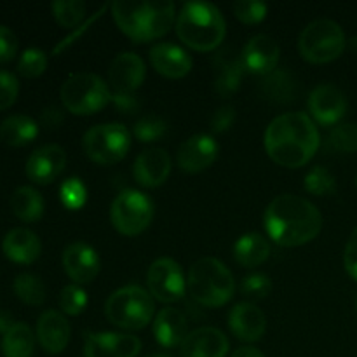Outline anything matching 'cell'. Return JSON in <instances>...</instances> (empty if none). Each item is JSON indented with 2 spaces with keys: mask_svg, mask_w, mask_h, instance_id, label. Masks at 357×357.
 <instances>
[{
  "mask_svg": "<svg viewBox=\"0 0 357 357\" xmlns=\"http://www.w3.org/2000/svg\"><path fill=\"white\" fill-rule=\"evenodd\" d=\"M265 150L282 167H302L319 149V131L303 112L275 117L265 131Z\"/></svg>",
  "mask_w": 357,
  "mask_h": 357,
  "instance_id": "cell-1",
  "label": "cell"
},
{
  "mask_svg": "<svg viewBox=\"0 0 357 357\" xmlns=\"http://www.w3.org/2000/svg\"><path fill=\"white\" fill-rule=\"evenodd\" d=\"M264 223L274 243L281 246H302L319 236L323 216L305 197L282 194L267 206Z\"/></svg>",
  "mask_w": 357,
  "mask_h": 357,
  "instance_id": "cell-2",
  "label": "cell"
},
{
  "mask_svg": "<svg viewBox=\"0 0 357 357\" xmlns=\"http://www.w3.org/2000/svg\"><path fill=\"white\" fill-rule=\"evenodd\" d=\"M112 13L117 26L131 40L149 42L162 37L173 26L176 7L171 0H117L112 3Z\"/></svg>",
  "mask_w": 357,
  "mask_h": 357,
  "instance_id": "cell-3",
  "label": "cell"
},
{
  "mask_svg": "<svg viewBox=\"0 0 357 357\" xmlns=\"http://www.w3.org/2000/svg\"><path fill=\"white\" fill-rule=\"evenodd\" d=\"M225 31L222 13L209 2H187L178 14V37L195 51L216 49L225 38Z\"/></svg>",
  "mask_w": 357,
  "mask_h": 357,
  "instance_id": "cell-4",
  "label": "cell"
},
{
  "mask_svg": "<svg viewBox=\"0 0 357 357\" xmlns=\"http://www.w3.org/2000/svg\"><path fill=\"white\" fill-rule=\"evenodd\" d=\"M188 291L192 298L204 307H222L234 296L236 282L232 272L216 258H201L188 271Z\"/></svg>",
  "mask_w": 357,
  "mask_h": 357,
  "instance_id": "cell-5",
  "label": "cell"
},
{
  "mask_svg": "<svg viewBox=\"0 0 357 357\" xmlns=\"http://www.w3.org/2000/svg\"><path fill=\"white\" fill-rule=\"evenodd\" d=\"M152 295L142 286L129 284L112 293L105 302V316L115 326L122 330H142L152 321Z\"/></svg>",
  "mask_w": 357,
  "mask_h": 357,
  "instance_id": "cell-6",
  "label": "cell"
},
{
  "mask_svg": "<svg viewBox=\"0 0 357 357\" xmlns=\"http://www.w3.org/2000/svg\"><path fill=\"white\" fill-rule=\"evenodd\" d=\"M61 101L75 115H91L100 112L112 100L108 84L96 73H73L61 86Z\"/></svg>",
  "mask_w": 357,
  "mask_h": 357,
  "instance_id": "cell-7",
  "label": "cell"
},
{
  "mask_svg": "<svg viewBox=\"0 0 357 357\" xmlns=\"http://www.w3.org/2000/svg\"><path fill=\"white\" fill-rule=\"evenodd\" d=\"M347 45L344 28L333 20H314L302 30L298 38L300 54L310 63H328L337 59Z\"/></svg>",
  "mask_w": 357,
  "mask_h": 357,
  "instance_id": "cell-8",
  "label": "cell"
},
{
  "mask_svg": "<svg viewBox=\"0 0 357 357\" xmlns=\"http://www.w3.org/2000/svg\"><path fill=\"white\" fill-rule=\"evenodd\" d=\"M82 146L86 155L93 162L103 166L117 164L128 155L131 149V132L119 122L98 124L84 135Z\"/></svg>",
  "mask_w": 357,
  "mask_h": 357,
  "instance_id": "cell-9",
  "label": "cell"
},
{
  "mask_svg": "<svg viewBox=\"0 0 357 357\" xmlns=\"http://www.w3.org/2000/svg\"><path fill=\"white\" fill-rule=\"evenodd\" d=\"M110 218L121 234L129 237L138 236L152 223L153 204L146 194L128 188L112 202Z\"/></svg>",
  "mask_w": 357,
  "mask_h": 357,
  "instance_id": "cell-10",
  "label": "cell"
},
{
  "mask_svg": "<svg viewBox=\"0 0 357 357\" xmlns=\"http://www.w3.org/2000/svg\"><path fill=\"white\" fill-rule=\"evenodd\" d=\"M149 293L162 303H174L183 298L187 281L183 271L173 258H159L146 272Z\"/></svg>",
  "mask_w": 357,
  "mask_h": 357,
  "instance_id": "cell-11",
  "label": "cell"
},
{
  "mask_svg": "<svg viewBox=\"0 0 357 357\" xmlns=\"http://www.w3.org/2000/svg\"><path fill=\"white\" fill-rule=\"evenodd\" d=\"M142 351V342L135 335L101 331L86 333L84 356L86 357H136Z\"/></svg>",
  "mask_w": 357,
  "mask_h": 357,
  "instance_id": "cell-12",
  "label": "cell"
},
{
  "mask_svg": "<svg viewBox=\"0 0 357 357\" xmlns=\"http://www.w3.org/2000/svg\"><path fill=\"white\" fill-rule=\"evenodd\" d=\"M220 146L209 135H194L185 139L178 149V166L187 173H201L216 160Z\"/></svg>",
  "mask_w": 357,
  "mask_h": 357,
  "instance_id": "cell-13",
  "label": "cell"
},
{
  "mask_svg": "<svg viewBox=\"0 0 357 357\" xmlns=\"http://www.w3.org/2000/svg\"><path fill=\"white\" fill-rule=\"evenodd\" d=\"M309 110L319 124H337L347 112V98L333 84H319L309 96Z\"/></svg>",
  "mask_w": 357,
  "mask_h": 357,
  "instance_id": "cell-14",
  "label": "cell"
},
{
  "mask_svg": "<svg viewBox=\"0 0 357 357\" xmlns=\"http://www.w3.org/2000/svg\"><path fill=\"white\" fill-rule=\"evenodd\" d=\"M146 66L136 52H121L108 66V82L114 93H135L143 84Z\"/></svg>",
  "mask_w": 357,
  "mask_h": 357,
  "instance_id": "cell-15",
  "label": "cell"
},
{
  "mask_svg": "<svg viewBox=\"0 0 357 357\" xmlns=\"http://www.w3.org/2000/svg\"><path fill=\"white\" fill-rule=\"evenodd\" d=\"M66 167V152L59 145H44L26 160V176L38 185L54 181Z\"/></svg>",
  "mask_w": 357,
  "mask_h": 357,
  "instance_id": "cell-16",
  "label": "cell"
},
{
  "mask_svg": "<svg viewBox=\"0 0 357 357\" xmlns=\"http://www.w3.org/2000/svg\"><path fill=\"white\" fill-rule=\"evenodd\" d=\"M63 267L77 284H87L100 274V257L86 243H72L63 251Z\"/></svg>",
  "mask_w": 357,
  "mask_h": 357,
  "instance_id": "cell-17",
  "label": "cell"
},
{
  "mask_svg": "<svg viewBox=\"0 0 357 357\" xmlns=\"http://www.w3.org/2000/svg\"><path fill=\"white\" fill-rule=\"evenodd\" d=\"M229 347V338L223 331L204 326L187 335L180 345V354L181 357H225Z\"/></svg>",
  "mask_w": 357,
  "mask_h": 357,
  "instance_id": "cell-18",
  "label": "cell"
},
{
  "mask_svg": "<svg viewBox=\"0 0 357 357\" xmlns=\"http://www.w3.org/2000/svg\"><path fill=\"white\" fill-rule=\"evenodd\" d=\"M279 52L281 49H279L275 38L271 35L260 33L248 40L241 54H243L246 70H250L251 73H258V75H268L278 66Z\"/></svg>",
  "mask_w": 357,
  "mask_h": 357,
  "instance_id": "cell-19",
  "label": "cell"
},
{
  "mask_svg": "<svg viewBox=\"0 0 357 357\" xmlns=\"http://www.w3.org/2000/svg\"><path fill=\"white\" fill-rule=\"evenodd\" d=\"M171 173V157L162 149L143 150L135 160L132 174L142 187L155 188L167 180Z\"/></svg>",
  "mask_w": 357,
  "mask_h": 357,
  "instance_id": "cell-20",
  "label": "cell"
},
{
  "mask_svg": "<svg viewBox=\"0 0 357 357\" xmlns=\"http://www.w3.org/2000/svg\"><path fill=\"white\" fill-rule=\"evenodd\" d=\"M215 89L220 96H232L243 82L246 65H244L243 54L234 49H222L215 56Z\"/></svg>",
  "mask_w": 357,
  "mask_h": 357,
  "instance_id": "cell-21",
  "label": "cell"
},
{
  "mask_svg": "<svg viewBox=\"0 0 357 357\" xmlns=\"http://www.w3.org/2000/svg\"><path fill=\"white\" fill-rule=\"evenodd\" d=\"M229 326L239 340L258 342L264 337L267 321L260 307L250 302H241L230 310Z\"/></svg>",
  "mask_w": 357,
  "mask_h": 357,
  "instance_id": "cell-22",
  "label": "cell"
},
{
  "mask_svg": "<svg viewBox=\"0 0 357 357\" xmlns=\"http://www.w3.org/2000/svg\"><path fill=\"white\" fill-rule=\"evenodd\" d=\"M150 63L153 68L169 79H181L192 70V58L183 47L169 42H160L150 49Z\"/></svg>",
  "mask_w": 357,
  "mask_h": 357,
  "instance_id": "cell-23",
  "label": "cell"
},
{
  "mask_svg": "<svg viewBox=\"0 0 357 357\" xmlns=\"http://www.w3.org/2000/svg\"><path fill=\"white\" fill-rule=\"evenodd\" d=\"M37 338L49 354H61L70 342V324L58 310H45L37 321Z\"/></svg>",
  "mask_w": 357,
  "mask_h": 357,
  "instance_id": "cell-24",
  "label": "cell"
},
{
  "mask_svg": "<svg viewBox=\"0 0 357 357\" xmlns=\"http://www.w3.org/2000/svg\"><path fill=\"white\" fill-rule=\"evenodd\" d=\"M153 335L159 345L174 349L183 344L188 335V323L183 312L173 307H164L153 319Z\"/></svg>",
  "mask_w": 357,
  "mask_h": 357,
  "instance_id": "cell-25",
  "label": "cell"
},
{
  "mask_svg": "<svg viewBox=\"0 0 357 357\" xmlns=\"http://www.w3.org/2000/svg\"><path fill=\"white\" fill-rule=\"evenodd\" d=\"M2 251L9 260L16 264H33L40 257L42 244L37 234L28 229H13L2 241Z\"/></svg>",
  "mask_w": 357,
  "mask_h": 357,
  "instance_id": "cell-26",
  "label": "cell"
},
{
  "mask_svg": "<svg viewBox=\"0 0 357 357\" xmlns=\"http://www.w3.org/2000/svg\"><path fill=\"white\" fill-rule=\"evenodd\" d=\"M271 255V244L261 234H244L234 244V258L243 267H257L264 264Z\"/></svg>",
  "mask_w": 357,
  "mask_h": 357,
  "instance_id": "cell-27",
  "label": "cell"
},
{
  "mask_svg": "<svg viewBox=\"0 0 357 357\" xmlns=\"http://www.w3.org/2000/svg\"><path fill=\"white\" fill-rule=\"evenodd\" d=\"M261 93L274 103H289L296 98L298 84H296L295 75L288 72V68H275L274 72L265 75L261 82Z\"/></svg>",
  "mask_w": 357,
  "mask_h": 357,
  "instance_id": "cell-28",
  "label": "cell"
},
{
  "mask_svg": "<svg viewBox=\"0 0 357 357\" xmlns=\"http://www.w3.org/2000/svg\"><path fill=\"white\" fill-rule=\"evenodd\" d=\"M38 135V124L28 115H10L0 124V139L10 146H23Z\"/></svg>",
  "mask_w": 357,
  "mask_h": 357,
  "instance_id": "cell-29",
  "label": "cell"
},
{
  "mask_svg": "<svg viewBox=\"0 0 357 357\" xmlns=\"http://www.w3.org/2000/svg\"><path fill=\"white\" fill-rule=\"evenodd\" d=\"M10 208L23 222H37L44 215V199L33 187H20L10 197Z\"/></svg>",
  "mask_w": 357,
  "mask_h": 357,
  "instance_id": "cell-30",
  "label": "cell"
},
{
  "mask_svg": "<svg viewBox=\"0 0 357 357\" xmlns=\"http://www.w3.org/2000/svg\"><path fill=\"white\" fill-rule=\"evenodd\" d=\"M35 349V338L30 326L24 323H14L2 337L3 357H31Z\"/></svg>",
  "mask_w": 357,
  "mask_h": 357,
  "instance_id": "cell-31",
  "label": "cell"
},
{
  "mask_svg": "<svg viewBox=\"0 0 357 357\" xmlns=\"http://www.w3.org/2000/svg\"><path fill=\"white\" fill-rule=\"evenodd\" d=\"M14 293L26 305H42L45 302V286L35 274H20L14 279Z\"/></svg>",
  "mask_w": 357,
  "mask_h": 357,
  "instance_id": "cell-32",
  "label": "cell"
},
{
  "mask_svg": "<svg viewBox=\"0 0 357 357\" xmlns=\"http://www.w3.org/2000/svg\"><path fill=\"white\" fill-rule=\"evenodd\" d=\"M303 187L307 188V192L317 195V197H326V195L337 192V178L328 167L316 166L305 174Z\"/></svg>",
  "mask_w": 357,
  "mask_h": 357,
  "instance_id": "cell-33",
  "label": "cell"
},
{
  "mask_svg": "<svg viewBox=\"0 0 357 357\" xmlns=\"http://www.w3.org/2000/svg\"><path fill=\"white\" fill-rule=\"evenodd\" d=\"M56 21L65 28H75L86 17V3L80 0H58L51 6Z\"/></svg>",
  "mask_w": 357,
  "mask_h": 357,
  "instance_id": "cell-34",
  "label": "cell"
},
{
  "mask_svg": "<svg viewBox=\"0 0 357 357\" xmlns=\"http://www.w3.org/2000/svg\"><path fill=\"white\" fill-rule=\"evenodd\" d=\"M328 145L337 152L354 153L357 152V124L344 122L335 126L333 131L328 136Z\"/></svg>",
  "mask_w": 357,
  "mask_h": 357,
  "instance_id": "cell-35",
  "label": "cell"
},
{
  "mask_svg": "<svg viewBox=\"0 0 357 357\" xmlns=\"http://www.w3.org/2000/svg\"><path fill=\"white\" fill-rule=\"evenodd\" d=\"M167 132V122L157 114L143 115L135 124V136L143 143L159 142Z\"/></svg>",
  "mask_w": 357,
  "mask_h": 357,
  "instance_id": "cell-36",
  "label": "cell"
},
{
  "mask_svg": "<svg viewBox=\"0 0 357 357\" xmlns=\"http://www.w3.org/2000/svg\"><path fill=\"white\" fill-rule=\"evenodd\" d=\"M47 68V56L44 51L37 47H30L23 51L20 61H17V72L26 79H35L42 75Z\"/></svg>",
  "mask_w": 357,
  "mask_h": 357,
  "instance_id": "cell-37",
  "label": "cell"
},
{
  "mask_svg": "<svg viewBox=\"0 0 357 357\" xmlns=\"http://www.w3.org/2000/svg\"><path fill=\"white\" fill-rule=\"evenodd\" d=\"M59 197H61L63 206L66 209H72V211H77V209L82 208L87 201V190L86 185L82 183V180L79 178H68L65 180V183L59 188Z\"/></svg>",
  "mask_w": 357,
  "mask_h": 357,
  "instance_id": "cell-38",
  "label": "cell"
},
{
  "mask_svg": "<svg viewBox=\"0 0 357 357\" xmlns=\"http://www.w3.org/2000/svg\"><path fill=\"white\" fill-rule=\"evenodd\" d=\"M87 305V293L80 286L70 284L65 286L59 293V307L68 316H79L84 312Z\"/></svg>",
  "mask_w": 357,
  "mask_h": 357,
  "instance_id": "cell-39",
  "label": "cell"
},
{
  "mask_svg": "<svg viewBox=\"0 0 357 357\" xmlns=\"http://www.w3.org/2000/svg\"><path fill=\"white\" fill-rule=\"evenodd\" d=\"M241 291L244 296H250L253 300H264L271 295L272 281L265 274L246 275L243 279V284H241Z\"/></svg>",
  "mask_w": 357,
  "mask_h": 357,
  "instance_id": "cell-40",
  "label": "cell"
},
{
  "mask_svg": "<svg viewBox=\"0 0 357 357\" xmlns=\"http://www.w3.org/2000/svg\"><path fill=\"white\" fill-rule=\"evenodd\" d=\"M267 3L264 2H255V0H239V2L234 3V13L239 17L243 23L255 24L260 23L267 16Z\"/></svg>",
  "mask_w": 357,
  "mask_h": 357,
  "instance_id": "cell-41",
  "label": "cell"
},
{
  "mask_svg": "<svg viewBox=\"0 0 357 357\" xmlns=\"http://www.w3.org/2000/svg\"><path fill=\"white\" fill-rule=\"evenodd\" d=\"M20 93V84L13 73L0 70V110H6L16 101Z\"/></svg>",
  "mask_w": 357,
  "mask_h": 357,
  "instance_id": "cell-42",
  "label": "cell"
},
{
  "mask_svg": "<svg viewBox=\"0 0 357 357\" xmlns=\"http://www.w3.org/2000/svg\"><path fill=\"white\" fill-rule=\"evenodd\" d=\"M17 38L9 26L0 24V63H7L16 56Z\"/></svg>",
  "mask_w": 357,
  "mask_h": 357,
  "instance_id": "cell-43",
  "label": "cell"
},
{
  "mask_svg": "<svg viewBox=\"0 0 357 357\" xmlns=\"http://www.w3.org/2000/svg\"><path fill=\"white\" fill-rule=\"evenodd\" d=\"M236 121V108L230 105H223V107L216 108V112L211 117V131L213 132H223L230 128Z\"/></svg>",
  "mask_w": 357,
  "mask_h": 357,
  "instance_id": "cell-44",
  "label": "cell"
},
{
  "mask_svg": "<svg viewBox=\"0 0 357 357\" xmlns=\"http://www.w3.org/2000/svg\"><path fill=\"white\" fill-rule=\"evenodd\" d=\"M344 265L347 274L357 281V227L354 229V232L351 234V237H349L347 244H345Z\"/></svg>",
  "mask_w": 357,
  "mask_h": 357,
  "instance_id": "cell-45",
  "label": "cell"
},
{
  "mask_svg": "<svg viewBox=\"0 0 357 357\" xmlns=\"http://www.w3.org/2000/svg\"><path fill=\"white\" fill-rule=\"evenodd\" d=\"M112 101L122 114H135L139 108V98L135 93H112Z\"/></svg>",
  "mask_w": 357,
  "mask_h": 357,
  "instance_id": "cell-46",
  "label": "cell"
},
{
  "mask_svg": "<svg viewBox=\"0 0 357 357\" xmlns=\"http://www.w3.org/2000/svg\"><path fill=\"white\" fill-rule=\"evenodd\" d=\"M40 122L49 129L58 128V126H61V122H63V112L59 110L58 107L45 108V110L42 112Z\"/></svg>",
  "mask_w": 357,
  "mask_h": 357,
  "instance_id": "cell-47",
  "label": "cell"
},
{
  "mask_svg": "<svg viewBox=\"0 0 357 357\" xmlns=\"http://www.w3.org/2000/svg\"><path fill=\"white\" fill-rule=\"evenodd\" d=\"M230 357H265L264 352L257 347H239Z\"/></svg>",
  "mask_w": 357,
  "mask_h": 357,
  "instance_id": "cell-48",
  "label": "cell"
},
{
  "mask_svg": "<svg viewBox=\"0 0 357 357\" xmlns=\"http://www.w3.org/2000/svg\"><path fill=\"white\" fill-rule=\"evenodd\" d=\"M347 45H349V49H351V51L354 52V54H357V35H354V37L349 38Z\"/></svg>",
  "mask_w": 357,
  "mask_h": 357,
  "instance_id": "cell-49",
  "label": "cell"
},
{
  "mask_svg": "<svg viewBox=\"0 0 357 357\" xmlns=\"http://www.w3.org/2000/svg\"><path fill=\"white\" fill-rule=\"evenodd\" d=\"M145 357H173L169 354H150V356H145Z\"/></svg>",
  "mask_w": 357,
  "mask_h": 357,
  "instance_id": "cell-50",
  "label": "cell"
},
{
  "mask_svg": "<svg viewBox=\"0 0 357 357\" xmlns=\"http://www.w3.org/2000/svg\"><path fill=\"white\" fill-rule=\"evenodd\" d=\"M354 303H356V309H357V295H356V300H354Z\"/></svg>",
  "mask_w": 357,
  "mask_h": 357,
  "instance_id": "cell-51",
  "label": "cell"
},
{
  "mask_svg": "<svg viewBox=\"0 0 357 357\" xmlns=\"http://www.w3.org/2000/svg\"><path fill=\"white\" fill-rule=\"evenodd\" d=\"M356 185H357V176H356Z\"/></svg>",
  "mask_w": 357,
  "mask_h": 357,
  "instance_id": "cell-52",
  "label": "cell"
}]
</instances>
